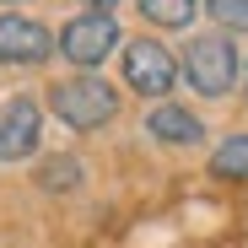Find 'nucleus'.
<instances>
[{"instance_id":"f257e3e1","label":"nucleus","mask_w":248,"mask_h":248,"mask_svg":"<svg viewBox=\"0 0 248 248\" xmlns=\"http://www.w3.org/2000/svg\"><path fill=\"white\" fill-rule=\"evenodd\" d=\"M49 108H54L60 124H70V130H103L119 113V92L103 76H65V81L49 87Z\"/></svg>"},{"instance_id":"f03ea898","label":"nucleus","mask_w":248,"mask_h":248,"mask_svg":"<svg viewBox=\"0 0 248 248\" xmlns=\"http://www.w3.org/2000/svg\"><path fill=\"white\" fill-rule=\"evenodd\" d=\"M184 76L200 97H227L237 81V44L227 32H200L184 49Z\"/></svg>"},{"instance_id":"7ed1b4c3","label":"nucleus","mask_w":248,"mask_h":248,"mask_svg":"<svg viewBox=\"0 0 248 248\" xmlns=\"http://www.w3.org/2000/svg\"><path fill=\"white\" fill-rule=\"evenodd\" d=\"M178 60L168 54V44H156V38H135V44H124V87L140 92V97H168L178 87Z\"/></svg>"},{"instance_id":"20e7f679","label":"nucleus","mask_w":248,"mask_h":248,"mask_svg":"<svg viewBox=\"0 0 248 248\" xmlns=\"http://www.w3.org/2000/svg\"><path fill=\"white\" fill-rule=\"evenodd\" d=\"M119 44H124V38H119V22H113V16H97V11H81V16H70V22L60 27V54H65L70 65H81V70L103 65Z\"/></svg>"},{"instance_id":"39448f33","label":"nucleus","mask_w":248,"mask_h":248,"mask_svg":"<svg viewBox=\"0 0 248 248\" xmlns=\"http://www.w3.org/2000/svg\"><path fill=\"white\" fill-rule=\"evenodd\" d=\"M54 49H60V38L44 22L16 16V11L0 16V65H44Z\"/></svg>"},{"instance_id":"423d86ee","label":"nucleus","mask_w":248,"mask_h":248,"mask_svg":"<svg viewBox=\"0 0 248 248\" xmlns=\"http://www.w3.org/2000/svg\"><path fill=\"white\" fill-rule=\"evenodd\" d=\"M44 135V113L32 97H11L0 108V162H27Z\"/></svg>"},{"instance_id":"0eeeda50","label":"nucleus","mask_w":248,"mask_h":248,"mask_svg":"<svg viewBox=\"0 0 248 248\" xmlns=\"http://www.w3.org/2000/svg\"><path fill=\"white\" fill-rule=\"evenodd\" d=\"M146 130H151V140H162V146H194V140L205 135V124H200L189 108H178V103H156V108L146 113Z\"/></svg>"},{"instance_id":"6e6552de","label":"nucleus","mask_w":248,"mask_h":248,"mask_svg":"<svg viewBox=\"0 0 248 248\" xmlns=\"http://www.w3.org/2000/svg\"><path fill=\"white\" fill-rule=\"evenodd\" d=\"M135 6H140V16L151 27H189L194 11H200V0H135Z\"/></svg>"},{"instance_id":"1a4fd4ad","label":"nucleus","mask_w":248,"mask_h":248,"mask_svg":"<svg viewBox=\"0 0 248 248\" xmlns=\"http://www.w3.org/2000/svg\"><path fill=\"white\" fill-rule=\"evenodd\" d=\"M211 173H216V178H248V135H232V140L216 146Z\"/></svg>"},{"instance_id":"9d476101","label":"nucleus","mask_w":248,"mask_h":248,"mask_svg":"<svg viewBox=\"0 0 248 248\" xmlns=\"http://www.w3.org/2000/svg\"><path fill=\"white\" fill-rule=\"evenodd\" d=\"M221 32H248V0H200Z\"/></svg>"},{"instance_id":"9b49d317","label":"nucleus","mask_w":248,"mask_h":248,"mask_svg":"<svg viewBox=\"0 0 248 248\" xmlns=\"http://www.w3.org/2000/svg\"><path fill=\"white\" fill-rule=\"evenodd\" d=\"M44 184H49V189H76V184H81V162H70V156L44 162Z\"/></svg>"},{"instance_id":"f8f14e48","label":"nucleus","mask_w":248,"mask_h":248,"mask_svg":"<svg viewBox=\"0 0 248 248\" xmlns=\"http://www.w3.org/2000/svg\"><path fill=\"white\" fill-rule=\"evenodd\" d=\"M81 6H87V11H97V16H113V6H119V0H81Z\"/></svg>"},{"instance_id":"ddd939ff","label":"nucleus","mask_w":248,"mask_h":248,"mask_svg":"<svg viewBox=\"0 0 248 248\" xmlns=\"http://www.w3.org/2000/svg\"><path fill=\"white\" fill-rule=\"evenodd\" d=\"M243 92H248V70H243Z\"/></svg>"}]
</instances>
